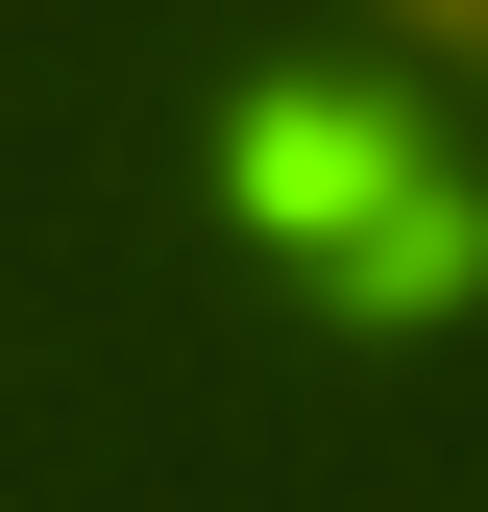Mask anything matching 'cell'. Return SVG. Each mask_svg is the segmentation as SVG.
<instances>
[{
	"mask_svg": "<svg viewBox=\"0 0 488 512\" xmlns=\"http://www.w3.org/2000/svg\"><path fill=\"white\" fill-rule=\"evenodd\" d=\"M196 171L269 269H318L342 317H464L488 293V171L464 122H415L366 49H220L196 74Z\"/></svg>",
	"mask_w": 488,
	"mask_h": 512,
	"instance_id": "6da1fadb",
	"label": "cell"
},
{
	"mask_svg": "<svg viewBox=\"0 0 488 512\" xmlns=\"http://www.w3.org/2000/svg\"><path fill=\"white\" fill-rule=\"evenodd\" d=\"M391 25H440V49H488V0H391Z\"/></svg>",
	"mask_w": 488,
	"mask_h": 512,
	"instance_id": "7a4b0ae2",
	"label": "cell"
}]
</instances>
